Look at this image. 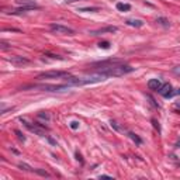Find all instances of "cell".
<instances>
[{
    "label": "cell",
    "instance_id": "obj_20",
    "mask_svg": "<svg viewBox=\"0 0 180 180\" xmlns=\"http://www.w3.org/2000/svg\"><path fill=\"white\" fill-rule=\"evenodd\" d=\"M98 47H100V48H103V49H108V48H110V42H108V41L98 42Z\"/></svg>",
    "mask_w": 180,
    "mask_h": 180
},
{
    "label": "cell",
    "instance_id": "obj_15",
    "mask_svg": "<svg viewBox=\"0 0 180 180\" xmlns=\"http://www.w3.org/2000/svg\"><path fill=\"white\" fill-rule=\"evenodd\" d=\"M156 22L159 25H163V27H169V25H170V21H169L168 18H165V17H158Z\"/></svg>",
    "mask_w": 180,
    "mask_h": 180
},
{
    "label": "cell",
    "instance_id": "obj_19",
    "mask_svg": "<svg viewBox=\"0 0 180 180\" xmlns=\"http://www.w3.org/2000/svg\"><path fill=\"white\" fill-rule=\"evenodd\" d=\"M38 118H42V120H45V121H49V114L41 111V112H38Z\"/></svg>",
    "mask_w": 180,
    "mask_h": 180
},
{
    "label": "cell",
    "instance_id": "obj_23",
    "mask_svg": "<svg viewBox=\"0 0 180 180\" xmlns=\"http://www.w3.org/2000/svg\"><path fill=\"white\" fill-rule=\"evenodd\" d=\"M14 132H16V135H17V137H18V139H20V141H22V142H24V141H25V137H24V135H22L21 132L18 131V129H16V131H14Z\"/></svg>",
    "mask_w": 180,
    "mask_h": 180
},
{
    "label": "cell",
    "instance_id": "obj_3",
    "mask_svg": "<svg viewBox=\"0 0 180 180\" xmlns=\"http://www.w3.org/2000/svg\"><path fill=\"white\" fill-rule=\"evenodd\" d=\"M69 73L65 70H48V72H42L38 75V79H62L68 78Z\"/></svg>",
    "mask_w": 180,
    "mask_h": 180
},
{
    "label": "cell",
    "instance_id": "obj_5",
    "mask_svg": "<svg viewBox=\"0 0 180 180\" xmlns=\"http://www.w3.org/2000/svg\"><path fill=\"white\" fill-rule=\"evenodd\" d=\"M49 28L56 34H63V35H73L75 31L72 28L66 27V25H62V24H51Z\"/></svg>",
    "mask_w": 180,
    "mask_h": 180
},
{
    "label": "cell",
    "instance_id": "obj_32",
    "mask_svg": "<svg viewBox=\"0 0 180 180\" xmlns=\"http://www.w3.org/2000/svg\"><path fill=\"white\" fill-rule=\"evenodd\" d=\"M75 2H80V0H66V4L68 3H75Z\"/></svg>",
    "mask_w": 180,
    "mask_h": 180
},
{
    "label": "cell",
    "instance_id": "obj_4",
    "mask_svg": "<svg viewBox=\"0 0 180 180\" xmlns=\"http://www.w3.org/2000/svg\"><path fill=\"white\" fill-rule=\"evenodd\" d=\"M34 89H41L45 90V92H61V90H65L69 87V84H34Z\"/></svg>",
    "mask_w": 180,
    "mask_h": 180
},
{
    "label": "cell",
    "instance_id": "obj_18",
    "mask_svg": "<svg viewBox=\"0 0 180 180\" xmlns=\"http://www.w3.org/2000/svg\"><path fill=\"white\" fill-rule=\"evenodd\" d=\"M18 168L20 169H22V170H27V172H32L34 170V169L32 168H31V166L30 165H27V163H18Z\"/></svg>",
    "mask_w": 180,
    "mask_h": 180
},
{
    "label": "cell",
    "instance_id": "obj_33",
    "mask_svg": "<svg viewBox=\"0 0 180 180\" xmlns=\"http://www.w3.org/2000/svg\"><path fill=\"white\" fill-rule=\"evenodd\" d=\"M176 106H177V107H180V101H177V103H176Z\"/></svg>",
    "mask_w": 180,
    "mask_h": 180
},
{
    "label": "cell",
    "instance_id": "obj_22",
    "mask_svg": "<svg viewBox=\"0 0 180 180\" xmlns=\"http://www.w3.org/2000/svg\"><path fill=\"white\" fill-rule=\"evenodd\" d=\"M172 73H173V75H176V76H179V78H180V66H174L173 69H172Z\"/></svg>",
    "mask_w": 180,
    "mask_h": 180
},
{
    "label": "cell",
    "instance_id": "obj_16",
    "mask_svg": "<svg viewBox=\"0 0 180 180\" xmlns=\"http://www.w3.org/2000/svg\"><path fill=\"white\" fill-rule=\"evenodd\" d=\"M100 8L98 7H82L79 8L78 11H80V13H96V11H98Z\"/></svg>",
    "mask_w": 180,
    "mask_h": 180
},
{
    "label": "cell",
    "instance_id": "obj_2",
    "mask_svg": "<svg viewBox=\"0 0 180 180\" xmlns=\"http://www.w3.org/2000/svg\"><path fill=\"white\" fill-rule=\"evenodd\" d=\"M96 72L104 73L107 78H110V76H124V75H127V73L134 72V68L129 66V65H125V63H117V65H111V66L97 68Z\"/></svg>",
    "mask_w": 180,
    "mask_h": 180
},
{
    "label": "cell",
    "instance_id": "obj_11",
    "mask_svg": "<svg viewBox=\"0 0 180 180\" xmlns=\"http://www.w3.org/2000/svg\"><path fill=\"white\" fill-rule=\"evenodd\" d=\"M170 92H172V86H170L169 83L162 84V86H160V89L158 90V93H159V94H162L163 97H168V94H169Z\"/></svg>",
    "mask_w": 180,
    "mask_h": 180
},
{
    "label": "cell",
    "instance_id": "obj_28",
    "mask_svg": "<svg viewBox=\"0 0 180 180\" xmlns=\"http://www.w3.org/2000/svg\"><path fill=\"white\" fill-rule=\"evenodd\" d=\"M146 97H148V98H149V100H151V103H152V104H153V106H155V107H159V106H158V104H156V103H155V100H153V97H152V96H149V94H148V96H146Z\"/></svg>",
    "mask_w": 180,
    "mask_h": 180
},
{
    "label": "cell",
    "instance_id": "obj_9",
    "mask_svg": "<svg viewBox=\"0 0 180 180\" xmlns=\"http://www.w3.org/2000/svg\"><path fill=\"white\" fill-rule=\"evenodd\" d=\"M35 8H39V7L38 6H21L20 8H16V10L11 11V14H22V13H27V11L35 10Z\"/></svg>",
    "mask_w": 180,
    "mask_h": 180
},
{
    "label": "cell",
    "instance_id": "obj_26",
    "mask_svg": "<svg viewBox=\"0 0 180 180\" xmlns=\"http://www.w3.org/2000/svg\"><path fill=\"white\" fill-rule=\"evenodd\" d=\"M70 128H72V129H78L79 128V122H78V121H72V122H70Z\"/></svg>",
    "mask_w": 180,
    "mask_h": 180
},
{
    "label": "cell",
    "instance_id": "obj_30",
    "mask_svg": "<svg viewBox=\"0 0 180 180\" xmlns=\"http://www.w3.org/2000/svg\"><path fill=\"white\" fill-rule=\"evenodd\" d=\"M152 124H153V127H155V128H158V131H159V124H158V121L155 120V118L152 120Z\"/></svg>",
    "mask_w": 180,
    "mask_h": 180
},
{
    "label": "cell",
    "instance_id": "obj_6",
    "mask_svg": "<svg viewBox=\"0 0 180 180\" xmlns=\"http://www.w3.org/2000/svg\"><path fill=\"white\" fill-rule=\"evenodd\" d=\"M118 28L114 27V25H108V27H103V28H98V30H92L90 31V35L96 37V35H101V34H106V32H117Z\"/></svg>",
    "mask_w": 180,
    "mask_h": 180
},
{
    "label": "cell",
    "instance_id": "obj_1",
    "mask_svg": "<svg viewBox=\"0 0 180 180\" xmlns=\"http://www.w3.org/2000/svg\"><path fill=\"white\" fill-rule=\"evenodd\" d=\"M107 76L104 73L96 72L92 73L90 76H86V78H76V76H68L65 79V83L69 84V86H83V84H92V83H98V82L106 80Z\"/></svg>",
    "mask_w": 180,
    "mask_h": 180
},
{
    "label": "cell",
    "instance_id": "obj_27",
    "mask_svg": "<svg viewBox=\"0 0 180 180\" xmlns=\"http://www.w3.org/2000/svg\"><path fill=\"white\" fill-rule=\"evenodd\" d=\"M111 127H114V128L117 129V131H122V128H121V127L118 125V124L115 122V121H111Z\"/></svg>",
    "mask_w": 180,
    "mask_h": 180
},
{
    "label": "cell",
    "instance_id": "obj_21",
    "mask_svg": "<svg viewBox=\"0 0 180 180\" xmlns=\"http://www.w3.org/2000/svg\"><path fill=\"white\" fill-rule=\"evenodd\" d=\"M34 172H37V173H38V174H41V176H45V177H48V176H49V173H48V172L41 170V169H34Z\"/></svg>",
    "mask_w": 180,
    "mask_h": 180
},
{
    "label": "cell",
    "instance_id": "obj_17",
    "mask_svg": "<svg viewBox=\"0 0 180 180\" xmlns=\"http://www.w3.org/2000/svg\"><path fill=\"white\" fill-rule=\"evenodd\" d=\"M117 8L120 11H129L131 10V6L127 4V3H117Z\"/></svg>",
    "mask_w": 180,
    "mask_h": 180
},
{
    "label": "cell",
    "instance_id": "obj_31",
    "mask_svg": "<svg viewBox=\"0 0 180 180\" xmlns=\"http://www.w3.org/2000/svg\"><path fill=\"white\" fill-rule=\"evenodd\" d=\"M100 179H112L111 176H107V174H103V176H100Z\"/></svg>",
    "mask_w": 180,
    "mask_h": 180
},
{
    "label": "cell",
    "instance_id": "obj_13",
    "mask_svg": "<svg viewBox=\"0 0 180 180\" xmlns=\"http://www.w3.org/2000/svg\"><path fill=\"white\" fill-rule=\"evenodd\" d=\"M16 3L20 6H37L35 0H16Z\"/></svg>",
    "mask_w": 180,
    "mask_h": 180
},
{
    "label": "cell",
    "instance_id": "obj_7",
    "mask_svg": "<svg viewBox=\"0 0 180 180\" xmlns=\"http://www.w3.org/2000/svg\"><path fill=\"white\" fill-rule=\"evenodd\" d=\"M20 121H21V122L24 124V125L27 127V128L30 129L31 132H34V134L39 135V137H45V131H44V128H39L38 125H31L30 122H27V121H25V120H22V118H20Z\"/></svg>",
    "mask_w": 180,
    "mask_h": 180
},
{
    "label": "cell",
    "instance_id": "obj_24",
    "mask_svg": "<svg viewBox=\"0 0 180 180\" xmlns=\"http://www.w3.org/2000/svg\"><path fill=\"white\" fill-rule=\"evenodd\" d=\"M180 94V89H177V90H174V92H170L168 94V97L166 98H169V97H173V96H179Z\"/></svg>",
    "mask_w": 180,
    "mask_h": 180
},
{
    "label": "cell",
    "instance_id": "obj_10",
    "mask_svg": "<svg viewBox=\"0 0 180 180\" xmlns=\"http://www.w3.org/2000/svg\"><path fill=\"white\" fill-rule=\"evenodd\" d=\"M125 24L127 25H131V27H135V28L143 27V21H142V20H138V18H128V20H125Z\"/></svg>",
    "mask_w": 180,
    "mask_h": 180
},
{
    "label": "cell",
    "instance_id": "obj_25",
    "mask_svg": "<svg viewBox=\"0 0 180 180\" xmlns=\"http://www.w3.org/2000/svg\"><path fill=\"white\" fill-rule=\"evenodd\" d=\"M0 48H2L3 51H6V49H8V48H10V45L7 44V42H4V41H2L0 42Z\"/></svg>",
    "mask_w": 180,
    "mask_h": 180
},
{
    "label": "cell",
    "instance_id": "obj_29",
    "mask_svg": "<svg viewBox=\"0 0 180 180\" xmlns=\"http://www.w3.org/2000/svg\"><path fill=\"white\" fill-rule=\"evenodd\" d=\"M76 159H78L80 163H83V159H82V155L79 153V152H76Z\"/></svg>",
    "mask_w": 180,
    "mask_h": 180
},
{
    "label": "cell",
    "instance_id": "obj_14",
    "mask_svg": "<svg viewBox=\"0 0 180 180\" xmlns=\"http://www.w3.org/2000/svg\"><path fill=\"white\" fill-rule=\"evenodd\" d=\"M128 137L131 138V139L134 141V142L137 143V145H142V139H141V138L138 137L137 134H134V132H128Z\"/></svg>",
    "mask_w": 180,
    "mask_h": 180
},
{
    "label": "cell",
    "instance_id": "obj_12",
    "mask_svg": "<svg viewBox=\"0 0 180 180\" xmlns=\"http://www.w3.org/2000/svg\"><path fill=\"white\" fill-rule=\"evenodd\" d=\"M160 86H162V83H160V80L159 79H151V80L148 82V87L151 90H159L160 89Z\"/></svg>",
    "mask_w": 180,
    "mask_h": 180
},
{
    "label": "cell",
    "instance_id": "obj_8",
    "mask_svg": "<svg viewBox=\"0 0 180 180\" xmlns=\"http://www.w3.org/2000/svg\"><path fill=\"white\" fill-rule=\"evenodd\" d=\"M8 62H11L16 66H24V65H30V59L24 58V56H11V58H7Z\"/></svg>",
    "mask_w": 180,
    "mask_h": 180
}]
</instances>
